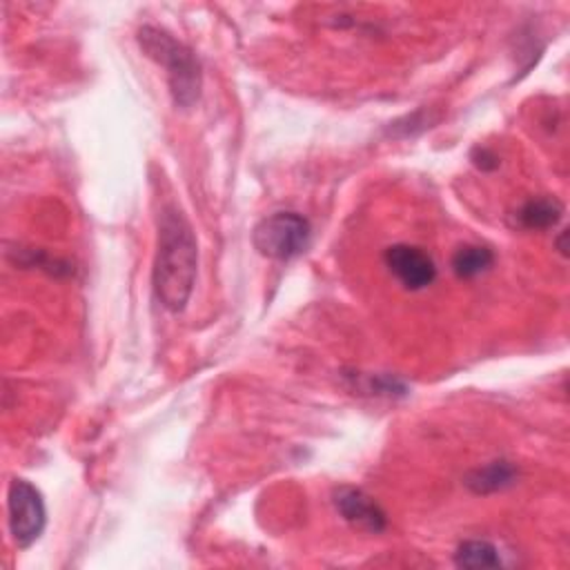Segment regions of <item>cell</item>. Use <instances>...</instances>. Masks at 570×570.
I'll return each mask as SVG.
<instances>
[{
	"mask_svg": "<svg viewBox=\"0 0 570 570\" xmlns=\"http://www.w3.org/2000/svg\"><path fill=\"white\" fill-rule=\"evenodd\" d=\"M198 265L196 236L176 207H165L158 220V252L154 261V292L169 312H183L189 303Z\"/></svg>",
	"mask_w": 570,
	"mask_h": 570,
	"instance_id": "1",
	"label": "cell"
},
{
	"mask_svg": "<svg viewBox=\"0 0 570 570\" xmlns=\"http://www.w3.org/2000/svg\"><path fill=\"white\" fill-rule=\"evenodd\" d=\"M138 45L165 69L176 107H191L200 96V65L194 51L167 31L151 24H145L138 31Z\"/></svg>",
	"mask_w": 570,
	"mask_h": 570,
	"instance_id": "2",
	"label": "cell"
},
{
	"mask_svg": "<svg viewBox=\"0 0 570 570\" xmlns=\"http://www.w3.org/2000/svg\"><path fill=\"white\" fill-rule=\"evenodd\" d=\"M309 240V223L294 212H276L265 216L252 234V243L261 256L272 261H289L298 256Z\"/></svg>",
	"mask_w": 570,
	"mask_h": 570,
	"instance_id": "3",
	"label": "cell"
},
{
	"mask_svg": "<svg viewBox=\"0 0 570 570\" xmlns=\"http://www.w3.org/2000/svg\"><path fill=\"white\" fill-rule=\"evenodd\" d=\"M7 521L9 534L18 548H29L40 539L47 510L40 490L27 479H13L7 490Z\"/></svg>",
	"mask_w": 570,
	"mask_h": 570,
	"instance_id": "4",
	"label": "cell"
},
{
	"mask_svg": "<svg viewBox=\"0 0 570 570\" xmlns=\"http://www.w3.org/2000/svg\"><path fill=\"white\" fill-rule=\"evenodd\" d=\"M385 265L407 289H423L436 278L434 261L414 245H392L385 249Z\"/></svg>",
	"mask_w": 570,
	"mask_h": 570,
	"instance_id": "5",
	"label": "cell"
},
{
	"mask_svg": "<svg viewBox=\"0 0 570 570\" xmlns=\"http://www.w3.org/2000/svg\"><path fill=\"white\" fill-rule=\"evenodd\" d=\"M334 505L338 514L354 528H361L367 532L385 530V523H387L385 512L372 497H367L358 488H341L334 494Z\"/></svg>",
	"mask_w": 570,
	"mask_h": 570,
	"instance_id": "6",
	"label": "cell"
},
{
	"mask_svg": "<svg viewBox=\"0 0 570 570\" xmlns=\"http://www.w3.org/2000/svg\"><path fill=\"white\" fill-rule=\"evenodd\" d=\"M514 476H517V470H514L512 463L494 461L485 468H479V470L470 472L465 476V485L476 494H490V492L503 490L510 483H514Z\"/></svg>",
	"mask_w": 570,
	"mask_h": 570,
	"instance_id": "7",
	"label": "cell"
},
{
	"mask_svg": "<svg viewBox=\"0 0 570 570\" xmlns=\"http://www.w3.org/2000/svg\"><path fill=\"white\" fill-rule=\"evenodd\" d=\"M561 212L554 198H532L517 212V220L525 229H548L559 223Z\"/></svg>",
	"mask_w": 570,
	"mask_h": 570,
	"instance_id": "8",
	"label": "cell"
},
{
	"mask_svg": "<svg viewBox=\"0 0 570 570\" xmlns=\"http://www.w3.org/2000/svg\"><path fill=\"white\" fill-rule=\"evenodd\" d=\"M454 563L459 568H499L501 557L499 550L490 541L481 539H470L459 543L454 552Z\"/></svg>",
	"mask_w": 570,
	"mask_h": 570,
	"instance_id": "9",
	"label": "cell"
},
{
	"mask_svg": "<svg viewBox=\"0 0 570 570\" xmlns=\"http://www.w3.org/2000/svg\"><path fill=\"white\" fill-rule=\"evenodd\" d=\"M494 256L488 247L481 245H463L452 256V269L459 278H472L481 272H485L492 265Z\"/></svg>",
	"mask_w": 570,
	"mask_h": 570,
	"instance_id": "10",
	"label": "cell"
}]
</instances>
